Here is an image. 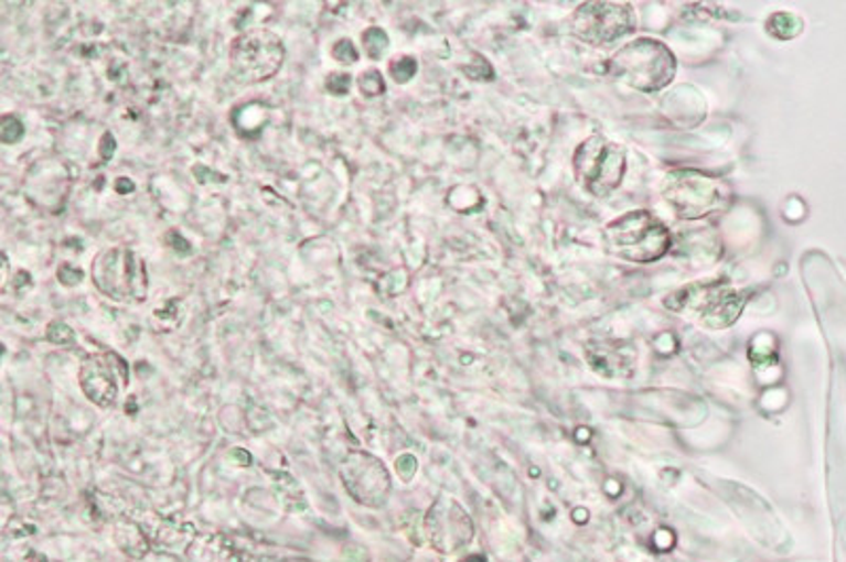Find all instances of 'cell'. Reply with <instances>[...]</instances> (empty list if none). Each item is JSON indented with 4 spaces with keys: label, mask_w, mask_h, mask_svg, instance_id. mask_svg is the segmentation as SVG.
Returning a JSON list of instances; mask_svg holds the SVG:
<instances>
[{
    "label": "cell",
    "mask_w": 846,
    "mask_h": 562,
    "mask_svg": "<svg viewBox=\"0 0 846 562\" xmlns=\"http://www.w3.org/2000/svg\"><path fill=\"white\" fill-rule=\"evenodd\" d=\"M195 536L191 525H170V529H161L159 533V543L165 545L168 550H180L191 543Z\"/></svg>",
    "instance_id": "4fadbf2b"
},
{
    "label": "cell",
    "mask_w": 846,
    "mask_h": 562,
    "mask_svg": "<svg viewBox=\"0 0 846 562\" xmlns=\"http://www.w3.org/2000/svg\"><path fill=\"white\" fill-rule=\"evenodd\" d=\"M635 26L633 9L627 4L590 2L574 15V30L590 43H610Z\"/></svg>",
    "instance_id": "8992f818"
},
{
    "label": "cell",
    "mask_w": 846,
    "mask_h": 562,
    "mask_svg": "<svg viewBox=\"0 0 846 562\" xmlns=\"http://www.w3.org/2000/svg\"><path fill=\"white\" fill-rule=\"evenodd\" d=\"M576 172L592 195H608L624 174V153L603 138H590L576 153Z\"/></svg>",
    "instance_id": "5b68a950"
},
{
    "label": "cell",
    "mask_w": 846,
    "mask_h": 562,
    "mask_svg": "<svg viewBox=\"0 0 846 562\" xmlns=\"http://www.w3.org/2000/svg\"><path fill=\"white\" fill-rule=\"evenodd\" d=\"M47 338L52 341L53 345H60V347H66V345H73L75 343V333L68 324H62V322H53L47 328Z\"/></svg>",
    "instance_id": "d6986e66"
},
{
    "label": "cell",
    "mask_w": 846,
    "mask_h": 562,
    "mask_svg": "<svg viewBox=\"0 0 846 562\" xmlns=\"http://www.w3.org/2000/svg\"><path fill=\"white\" fill-rule=\"evenodd\" d=\"M115 151H117L115 136L110 131H106L103 136V142H100V156H103V161H110Z\"/></svg>",
    "instance_id": "603a6c76"
},
{
    "label": "cell",
    "mask_w": 846,
    "mask_h": 562,
    "mask_svg": "<svg viewBox=\"0 0 846 562\" xmlns=\"http://www.w3.org/2000/svg\"><path fill=\"white\" fill-rule=\"evenodd\" d=\"M352 83H354V78L350 77L347 73H341V75L333 73V75H329L324 85H326V91H331L333 96H347Z\"/></svg>",
    "instance_id": "ffe728a7"
},
{
    "label": "cell",
    "mask_w": 846,
    "mask_h": 562,
    "mask_svg": "<svg viewBox=\"0 0 846 562\" xmlns=\"http://www.w3.org/2000/svg\"><path fill=\"white\" fill-rule=\"evenodd\" d=\"M333 57L341 64H356L360 60V53L350 39H341L333 45Z\"/></svg>",
    "instance_id": "ac0fdd59"
},
{
    "label": "cell",
    "mask_w": 846,
    "mask_h": 562,
    "mask_svg": "<svg viewBox=\"0 0 846 562\" xmlns=\"http://www.w3.org/2000/svg\"><path fill=\"white\" fill-rule=\"evenodd\" d=\"M117 543L131 559H142L149 552V539L140 531V527L136 522H129V520L119 522Z\"/></svg>",
    "instance_id": "7c38bea8"
},
{
    "label": "cell",
    "mask_w": 846,
    "mask_h": 562,
    "mask_svg": "<svg viewBox=\"0 0 846 562\" xmlns=\"http://www.w3.org/2000/svg\"><path fill=\"white\" fill-rule=\"evenodd\" d=\"M362 43H364V50H366L371 60H382V55L389 47V36L385 34V30H382V28H368L362 34Z\"/></svg>",
    "instance_id": "5bb4252c"
},
{
    "label": "cell",
    "mask_w": 846,
    "mask_h": 562,
    "mask_svg": "<svg viewBox=\"0 0 846 562\" xmlns=\"http://www.w3.org/2000/svg\"><path fill=\"white\" fill-rule=\"evenodd\" d=\"M83 278H85V273L77 269V267H73V264H62L57 269V280H60V283H64V285H68V288L78 285Z\"/></svg>",
    "instance_id": "44dd1931"
},
{
    "label": "cell",
    "mask_w": 846,
    "mask_h": 562,
    "mask_svg": "<svg viewBox=\"0 0 846 562\" xmlns=\"http://www.w3.org/2000/svg\"><path fill=\"white\" fill-rule=\"evenodd\" d=\"M286 47L271 30L255 28L239 34L229 52L233 77L246 85L265 83L282 68Z\"/></svg>",
    "instance_id": "7a4b0ae2"
},
{
    "label": "cell",
    "mask_w": 846,
    "mask_h": 562,
    "mask_svg": "<svg viewBox=\"0 0 846 562\" xmlns=\"http://www.w3.org/2000/svg\"><path fill=\"white\" fill-rule=\"evenodd\" d=\"M667 197L686 218L709 214L719 202L718 184L700 174H679L671 180Z\"/></svg>",
    "instance_id": "9c48e42d"
},
{
    "label": "cell",
    "mask_w": 846,
    "mask_h": 562,
    "mask_svg": "<svg viewBox=\"0 0 846 562\" xmlns=\"http://www.w3.org/2000/svg\"><path fill=\"white\" fill-rule=\"evenodd\" d=\"M743 296H737L735 292H709L707 299L703 301V305L698 307V311L703 313V320L711 326V328H726L730 326L743 307Z\"/></svg>",
    "instance_id": "8fae6325"
},
{
    "label": "cell",
    "mask_w": 846,
    "mask_h": 562,
    "mask_svg": "<svg viewBox=\"0 0 846 562\" xmlns=\"http://www.w3.org/2000/svg\"><path fill=\"white\" fill-rule=\"evenodd\" d=\"M608 241L624 260L654 262L667 252L668 230L650 214L635 212L608 227Z\"/></svg>",
    "instance_id": "277c9868"
},
{
    "label": "cell",
    "mask_w": 846,
    "mask_h": 562,
    "mask_svg": "<svg viewBox=\"0 0 846 562\" xmlns=\"http://www.w3.org/2000/svg\"><path fill=\"white\" fill-rule=\"evenodd\" d=\"M415 73H417V62L410 55H403L389 64V75L400 85L409 83L410 78L415 77Z\"/></svg>",
    "instance_id": "9a60e30c"
},
{
    "label": "cell",
    "mask_w": 846,
    "mask_h": 562,
    "mask_svg": "<svg viewBox=\"0 0 846 562\" xmlns=\"http://www.w3.org/2000/svg\"><path fill=\"white\" fill-rule=\"evenodd\" d=\"M343 485L364 506H382L389 493V476L382 461L366 455L352 453L341 463Z\"/></svg>",
    "instance_id": "52a82bcc"
},
{
    "label": "cell",
    "mask_w": 846,
    "mask_h": 562,
    "mask_svg": "<svg viewBox=\"0 0 846 562\" xmlns=\"http://www.w3.org/2000/svg\"><path fill=\"white\" fill-rule=\"evenodd\" d=\"M396 469H398V474H400V476L405 478V483H407V480L413 478V474H415V469H417V461H415L413 455H403L400 460L396 461Z\"/></svg>",
    "instance_id": "7402d4cb"
},
{
    "label": "cell",
    "mask_w": 846,
    "mask_h": 562,
    "mask_svg": "<svg viewBox=\"0 0 846 562\" xmlns=\"http://www.w3.org/2000/svg\"><path fill=\"white\" fill-rule=\"evenodd\" d=\"M170 237L176 241V244H172V248H174V250H179L180 255H186V252H191V246H189V241H186L184 237H180L179 233H172Z\"/></svg>",
    "instance_id": "cb8c5ba5"
},
{
    "label": "cell",
    "mask_w": 846,
    "mask_h": 562,
    "mask_svg": "<svg viewBox=\"0 0 846 562\" xmlns=\"http://www.w3.org/2000/svg\"><path fill=\"white\" fill-rule=\"evenodd\" d=\"M360 91L364 96H382L385 91V80L379 71H364L358 77Z\"/></svg>",
    "instance_id": "2e32d148"
},
{
    "label": "cell",
    "mask_w": 846,
    "mask_h": 562,
    "mask_svg": "<svg viewBox=\"0 0 846 562\" xmlns=\"http://www.w3.org/2000/svg\"><path fill=\"white\" fill-rule=\"evenodd\" d=\"M106 358H89L81 368V387L85 396L103 409L110 407L119 393V385Z\"/></svg>",
    "instance_id": "30bf717a"
},
{
    "label": "cell",
    "mask_w": 846,
    "mask_h": 562,
    "mask_svg": "<svg viewBox=\"0 0 846 562\" xmlns=\"http://www.w3.org/2000/svg\"><path fill=\"white\" fill-rule=\"evenodd\" d=\"M426 529L432 545L440 552H453L472 539V522L468 514L451 499H440L426 518Z\"/></svg>",
    "instance_id": "ba28073f"
},
{
    "label": "cell",
    "mask_w": 846,
    "mask_h": 562,
    "mask_svg": "<svg viewBox=\"0 0 846 562\" xmlns=\"http://www.w3.org/2000/svg\"><path fill=\"white\" fill-rule=\"evenodd\" d=\"M92 275L96 288L110 299L144 301L149 290L144 260L128 248H113L96 256Z\"/></svg>",
    "instance_id": "3957f363"
},
{
    "label": "cell",
    "mask_w": 846,
    "mask_h": 562,
    "mask_svg": "<svg viewBox=\"0 0 846 562\" xmlns=\"http://www.w3.org/2000/svg\"><path fill=\"white\" fill-rule=\"evenodd\" d=\"M612 73L640 91H658L675 75V60L663 43L640 39L615 53Z\"/></svg>",
    "instance_id": "6da1fadb"
},
{
    "label": "cell",
    "mask_w": 846,
    "mask_h": 562,
    "mask_svg": "<svg viewBox=\"0 0 846 562\" xmlns=\"http://www.w3.org/2000/svg\"><path fill=\"white\" fill-rule=\"evenodd\" d=\"M462 562H488V559H485V556H479V554H472V556L463 559Z\"/></svg>",
    "instance_id": "484cf974"
},
{
    "label": "cell",
    "mask_w": 846,
    "mask_h": 562,
    "mask_svg": "<svg viewBox=\"0 0 846 562\" xmlns=\"http://www.w3.org/2000/svg\"><path fill=\"white\" fill-rule=\"evenodd\" d=\"M22 138H24V126H22V121H20L18 117H11V115L2 117V121H0V140H2L4 144H15V142H20Z\"/></svg>",
    "instance_id": "e0dca14e"
},
{
    "label": "cell",
    "mask_w": 846,
    "mask_h": 562,
    "mask_svg": "<svg viewBox=\"0 0 846 562\" xmlns=\"http://www.w3.org/2000/svg\"><path fill=\"white\" fill-rule=\"evenodd\" d=\"M115 188H117V193H121V195H129V193L136 191V184L129 179H119L117 180V184H115Z\"/></svg>",
    "instance_id": "d4e9b609"
}]
</instances>
